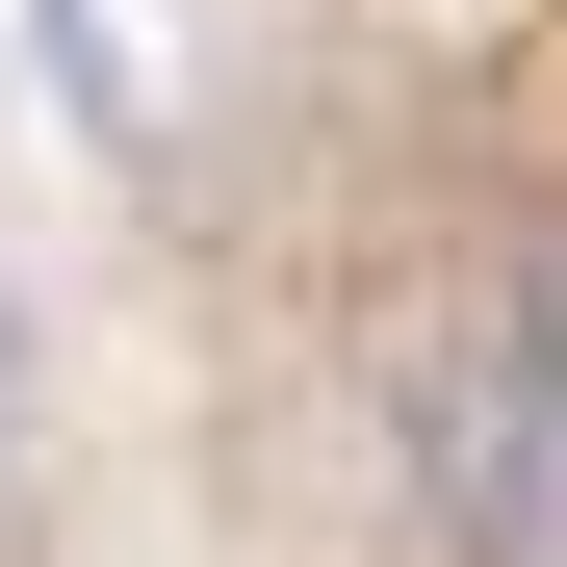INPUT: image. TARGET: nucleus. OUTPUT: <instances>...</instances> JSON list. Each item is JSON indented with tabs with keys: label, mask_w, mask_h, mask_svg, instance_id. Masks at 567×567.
Segmentation results:
<instances>
[{
	"label": "nucleus",
	"mask_w": 567,
	"mask_h": 567,
	"mask_svg": "<svg viewBox=\"0 0 567 567\" xmlns=\"http://www.w3.org/2000/svg\"><path fill=\"white\" fill-rule=\"evenodd\" d=\"M413 516L439 567H567V284H516V310H464L413 361Z\"/></svg>",
	"instance_id": "nucleus-1"
},
{
	"label": "nucleus",
	"mask_w": 567,
	"mask_h": 567,
	"mask_svg": "<svg viewBox=\"0 0 567 567\" xmlns=\"http://www.w3.org/2000/svg\"><path fill=\"white\" fill-rule=\"evenodd\" d=\"M0 439H27V310H0Z\"/></svg>",
	"instance_id": "nucleus-2"
}]
</instances>
